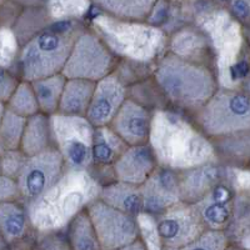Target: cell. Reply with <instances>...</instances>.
Listing matches in <instances>:
<instances>
[{
	"mask_svg": "<svg viewBox=\"0 0 250 250\" xmlns=\"http://www.w3.org/2000/svg\"><path fill=\"white\" fill-rule=\"evenodd\" d=\"M148 144L158 165L174 171L220 164L213 140L200 130L193 119L179 110H154Z\"/></svg>",
	"mask_w": 250,
	"mask_h": 250,
	"instance_id": "6da1fadb",
	"label": "cell"
},
{
	"mask_svg": "<svg viewBox=\"0 0 250 250\" xmlns=\"http://www.w3.org/2000/svg\"><path fill=\"white\" fill-rule=\"evenodd\" d=\"M102 185L89 170L66 169L45 194L25 204L31 228L39 235L62 233L80 213L99 199Z\"/></svg>",
	"mask_w": 250,
	"mask_h": 250,
	"instance_id": "7a4b0ae2",
	"label": "cell"
},
{
	"mask_svg": "<svg viewBox=\"0 0 250 250\" xmlns=\"http://www.w3.org/2000/svg\"><path fill=\"white\" fill-rule=\"evenodd\" d=\"M153 79L175 110L191 115L220 88L216 71L211 66L184 59L170 51L154 64Z\"/></svg>",
	"mask_w": 250,
	"mask_h": 250,
	"instance_id": "3957f363",
	"label": "cell"
},
{
	"mask_svg": "<svg viewBox=\"0 0 250 250\" xmlns=\"http://www.w3.org/2000/svg\"><path fill=\"white\" fill-rule=\"evenodd\" d=\"M91 30L117 58L138 65L155 64L167 51V31L146 21H125L99 10L90 21Z\"/></svg>",
	"mask_w": 250,
	"mask_h": 250,
	"instance_id": "277c9868",
	"label": "cell"
},
{
	"mask_svg": "<svg viewBox=\"0 0 250 250\" xmlns=\"http://www.w3.org/2000/svg\"><path fill=\"white\" fill-rule=\"evenodd\" d=\"M85 30L79 19L54 21L20 48L18 77L37 82L62 74L77 38Z\"/></svg>",
	"mask_w": 250,
	"mask_h": 250,
	"instance_id": "5b68a950",
	"label": "cell"
},
{
	"mask_svg": "<svg viewBox=\"0 0 250 250\" xmlns=\"http://www.w3.org/2000/svg\"><path fill=\"white\" fill-rule=\"evenodd\" d=\"M193 120L209 139L250 131V94L243 89L219 88Z\"/></svg>",
	"mask_w": 250,
	"mask_h": 250,
	"instance_id": "8992f818",
	"label": "cell"
},
{
	"mask_svg": "<svg viewBox=\"0 0 250 250\" xmlns=\"http://www.w3.org/2000/svg\"><path fill=\"white\" fill-rule=\"evenodd\" d=\"M54 148L62 155L66 169L90 170L93 167V140L95 128L85 117L54 114L50 117Z\"/></svg>",
	"mask_w": 250,
	"mask_h": 250,
	"instance_id": "52a82bcc",
	"label": "cell"
},
{
	"mask_svg": "<svg viewBox=\"0 0 250 250\" xmlns=\"http://www.w3.org/2000/svg\"><path fill=\"white\" fill-rule=\"evenodd\" d=\"M118 58L91 29H85L75 40L62 74L66 79L98 83L113 74Z\"/></svg>",
	"mask_w": 250,
	"mask_h": 250,
	"instance_id": "ba28073f",
	"label": "cell"
},
{
	"mask_svg": "<svg viewBox=\"0 0 250 250\" xmlns=\"http://www.w3.org/2000/svg\"><path fill=\"white\" fill-rule=\"evenodd\" d=\"M102 250H118L142 238L137 216L129 215L95 200L86 209Z\"/></svg>",
	"mask_w": 250,
	"mask_h": 250,
	"instance_id": "9c48e42d",
	"label": "cell"
},
{
	"mask_svg": "<svg viewBox=\"0 0 250 250\" xmlns=\"http://www.w3.org/2000/svg\"><path fill=\"white\" fill-rule=\"evenodd\" d=\"M162 249H178L195 242L208 230L195 205L179 203L154 218Z\"/></svg>",
	"mask_w": 250,
	"mask_h": 250,
	"instance_id": "30bf717a",
	"label": "cell"
},
{
	"mask_svg": "<svg viewBox=\"0 0 250 250\" xmlns=\"http://www.w3.org/2000/svg\"><path fill=\"white\" fill-rule=\"evenodd\" d=\"M62 155L55 148L29 156L17 178L24 205L45 194L65 173Z\"/></svg>",
	"mask_w": 250,
	"mask_h": 250,
	"instance_id": "8fae6325",
	"label": "cell"
},
{
	"mask_svg": "<svg viewBox=\"0 0 250 250\" xmlns=\"http://www.w3.org/2000/svg\"><path fill=\"white\" fill-rule=\"evenodd\" d=\"M128 99V85L115 73L95 83L90 106L85 118L94 128L109 126Z\"/></svg>",
	"mask_w": 250,
	"mask_h": 250,
	"instance_id": "7c38bea8",
	"label": "cell"
},
{
	"mask_svg": "<svg viewBox=\"0 0 250 250\" xmlns=\"http://www.w3.org/2000/svg\"><path fill=\"white\" fill-rule=\"evenodd\" d=\"M140 189L143 195V213L154 218L182 203L179 171L158 167Z\"/></svg>",
	"mask_w": 250,
	"mask_h": 250,
	"instance_id": "4fadbf2b",
	"label": "cell"
},
{
	"mask_svg": "<svg viewBox=\"0 0 250 250\" xmlns=\"http://www.w3.org/2000/svg\"><path fill=\"white\" fill-rule=\"evenodd\" d=\"M153 113L140 103L128 98L109 126L128 146L145 145L150 138Z\"/></svg>",
	"mask_w": 250,
	"mask_h": 250,
	"instance_id": "5bb4252c",
	"label": "cell"
},
{
	"mask_svg": "<svg viewBox=\"0 0 250 250\" xmlns=\"http://www.w3.org/2000/svg\"><path fill=\"white\" fill-rule=\"evenodd\" d=\"M235 196L231 187L224 179L203 200L195 204L208 230L225 231L233 218Z\"/></svg>",
	"mask_w": 250,
	"mask_h": 250,
	"instance_id": "9a60e30c",
	"label": "cell"
},
{
	"mask_svg": "<svg viewBox=\"0 0 250 250\" xmlns=\"http://www.w3.org/2000/svg\"><path fill=\"white\" fill-rule=\"evenodd\" d=\"M158 167L153 149L149 144H145L128 146L113 165V170L118 182L142 187Z\"/></svg>",
	"mask_w": 250,
	"mask_h": 250,
	"instance_id": "2e32d148",
	"label": "cell"
},
{
	"mask_svg": "<svg viewBox=\"0 0 250 250\" xmlns=\"http://www.w3.org/2000/svg\"><path fill=\"white\" fill-rule=\"evenodd\" d=\"M224 179L222 164H208L189 170L179 171L180 200L195 205Z\"/></svg>",
	"mask_w": 250,
	"mask_h": 250,
	"instance_id": "e0dca14e",
	"label": "cell"
},
{
	"mask_svg": "<svg viewBox=\"0 0 250 250\" xmlns=\"http://www.w3.org/2000/svg\"><path fill=\"white\" fill-rule=\"evenodd\" d=\"M33 230L28 210L21 202L0 204V233L8 245L23 242Z\"/></svg>",
	"mask_w": 250,
	"mask_h": 250,
	"instance_id": "ac0fdd59",
	"label": "cell"
},
{
	"mask_svg": "<svg viewBox=\"0 0 250 250\" xmlns=\"http://www.w3.org/2000/svg\"><path fill=\"white\" fill-rule=\"evenodd\" d=\"M99 200L109 207L129 215L138 216L143 213L142 189L137 185L113 182L102 187Z\"/></svg>",
	"mask_w": 250,
	"mask_h": 250,
	"instance_id": "d6986e66",
	"label": "cell"
},
{
	"mask_svg": "<svg viewBox=\"0 0 250 250\" xmlns=\"http://www.w3.org/2000/svg\"><path fill=\"white\" fill-rule=\"evenodd\" d=\"M54 148L50 117L39 113L26 119L20 150L26 156H34Z\"/></svg>",
	"mask_w": 250,
	"mask_h": 250,
	"instance_id": "ffe728a7",
	"label": "cell"
},
{
	"mask_svg": "<svg viewBox=\"0 0 250 250\" xmlns=\"http://www.w3.org/2000/svg\"><path fill=\"white\" fill-rule=\"evenodd\" d=\"M94 90L95 83L82 79H66L58 114L69 117H85Z\"/></svg>",
	"mask_w": 250,
	"mask_h": 250,
	"instance_id": "44dd1931",
	"label": "cell"
},
{
	"mask_svg": "<svg viewBox=\"0 0 250 250\" xmlns=\"http://www.w3.org/2000/svg\"><path fill=\"white\" fill-rule=\"evenodd\" d=\"M54 23L48 12L45 4H33L29 8H23L18 15L12 30L17 38L20 48L30 39L45 30L48 26Z\"/></svg>",
	"mask_w": 250,
	"mask_h": 250,
	"instance_id": "7402d4cb",
	"label": "cell"
},
{
	"mask_svg": "<svg viewBox=\"0 0 250 250\" xmlns=\"http://www.w3.org/2000/svg\"><path fill=\"white\" fill-rule=\"evenodd\" d=\"M128 149L110 126L95 128L93 140V165L113 167L124 151Z\"/></svg>",
	"mask_w": 250,
	"mask_h": 250,
	"instance_id": "603a6c76",
	"label": "cell"
},
{
	"mask_svg": "<svg viewBox=\"0 0 250 250\" xmlns=\"http://www.w3.org/2000/svg\"><path fill=\"white\" fill-rule=\"evenodd\" d=\"M169 46L173 54L207 65L204 62L205 51H208L207 39L200 29H180L176 31L174 38L169 40Z\"/></svg>",
	"mask_w": 250,
	"mask_h": 250,
	"instance_id": "cb8c5ba5",
	"label": "cell"
},
{
	"mask_svg": "<svg viewBox=\"0 0 250 250\" xmlns=\"http://www.w3.org/2000/svg\"><path fill=\"white\" fill-rule=\"evenodd\" d=\"M94 6L109 17L125 21H146L153 12L155 1L151 0H113L95 1Z\"/></svg>",
	"mask_w": 250,
	"mask_h": 250,
	"instance_id": "d4e9b609",
	"label": "cell"
},
{
	"mask_svg": "<svg viewBox=\"0 0 250 250\" xmlns=\"http://www.w3.org/2000/svg\"><path fill=\"white\" fill-rule=\"evenodd\" d=\"M219 163L245 167L250 163V131L213 140Z\"/></svg>",
	"mask_w": 250,
	"mask_h": 250,
	"instance_id": "484cf974",
	"label": "cell"
},
{
	"mask_svg": "<svg viewBox=\"0 0 250 250\" xmlns=\"http://www.w3.org/2000/svg\"><path fill=\"white\" fill-rule=\"evenodd\" d=\"M65 83L66 78L62 74L53 75L31 83L39 104L40 113L45 114L48 117L58 114Z\"/></svg>",
	"mask_w": 250,
	"mask_h": 250,
	"instance_id": "4316f807",
	"label": "cell"
},
{
	"mask_svg": "<svg viewBox=\"0 0 250 250\" xmlns=\"http://www.w3.org/2000/svg\"><path fill=\"white\" fill-rule=\"evenodd\" d=\"M65 236L71 250H102L88 211L84 210L68 225Z\"/></svg>",
	"mask_w": 250,
	"mask_h": 250,
	"instance_id": "83f0119b",
	"label": "cell"
},
{
	"mask_svg": "<svg viewBox=\"0 0 250 250\" xmlns=\"http://www.w3.org/2000/svg\"><path fill=\"white\" fill-rule=\"evenodd\" d=\"M26 119L6 109L0 123V155L5 151L19 150Z\"/></svg>",
	"mask_w": 250,
	"mask_h": 250,
	"instance_id": "f1b7e54d",
	"label": "cell"
},
{
	"mask_svg": "<svg viewBox=\"0 0 250 250\" xmlns=\"http://www.w3.org/2000/svg\"><path fill=\"white\" fill-rule=\"evenodd\" d=\"M5 105L8 110L25 119H29L40 113L39 104H38L31 83L24 82V80H20L19 85Z\"/></svg>",
	"mask_w": 250,
	"mask_h": 250,
	"instance_id": "f546056e",
	"label": "cell"
},
{
	"mask_svg": "<svg viewBox=\"0 0 250 250\" xmlns=\"http://www.w3.org/2000/svg\"><path fill=\"white\" fill-rule=\"evenodd\" d=\"M19 53L20 45L12 29L0 26V68L12 70Z\"/></svg>",
	"mask_w": 250,
	"mask_h": 250,
	"instance_id": "4dcf8cb0",
	"label": "cell"
},
{
	"mask_svg": "<svg viewBox=\"0 0 250 250\" xmlns=\"http://www.w3.org/2000/svg\"><path fill=\"white\" fill-rule=\"evenodd\" d=\"M231 244L230 239L225 231L207 230L195 242L178 249H162V250H225Z\"/></svg>",
	"mask_w": 250,
	"mask_h": 250,
	"instance_id": "1f68e13d",
	"label": "cell"
},
{
	"mask_svg": "<svg viewBox=\"0 0 250 250\" xmlns=\"http://www.w3.org/2000/svg\"><path fill=\"white\" fill-rule=\"evenodd\" d=\"M28 156L20 150L5 151L0 155V164H1V174L17 179L20 170L25 164Z\"/></svg>",
	"mask_w": 250,
	"mask_h": 250,
	"instance_id": "d6a6232c",
	"label": "cell"
},
{
	"mask_svg": "<svg viewBox=\"0 0 250 250\" xmlns=\"http://www.w3.org/2000/svg\"><path fill=\"white\" fill-rule=\"evenodd\" d=\"M20 78L13 70L0 68V103L6 104L18 88Z\"/></svg>",
	"mask_w": 250,
	"mask_h": 250,
	"instance_id": "836d02e7",
	"label": "cell"
},
{
	"mask_svg": "<svg viewBox=\"0 0 250 250\" xmlns=\"http://www.w3.org/2000/svg\"><path fill=\"white\" fill-rule=\"evenodd\" d=\"M13 202H21L17 179L0 174V204Z\"/></svg>",
	"mask_w": 250,
	"mask_h": 250,
	"instance_id": "e575fe53",
	"label": "cell"
},
{
	"mask_svg": "<svg viewBox=\"0 0 250 250\" xmlns=\"http://www.w3.org/2000/svg\"><path fill=\"white\" fill-rule=\"evenodd\" d=\"M229 13L236 21L250 25V3L249 1H230L228 3Z\"/></svg>",
	"mask_w": 250,
	"mask_h": 250,
	"instance_id": "d590c367",
	"label": "cell"
},
{
	"mask_svg": "<svg viewBox=\"0 0 250 250\" xmlns=\"http://www.w3.org/2000/svg\"><path fill=\"white\" fill-rule=\"evenodd\" d=\"M118 250H149L148 249V245L145 243V240L143 239V236L140 239H138L137 242H134L133 244L130 245H126V247L122 248V249H118Z\"/></svg>",
	"mask_w": 250,
	"mask_h": 250,
	"instance_id": "8d00e7d4",
	"label": "cell"
},
{
	"mask_svg": "<svg viewBox=\"0 0 250 250\" xmlns=\"http://www.w3.org/2000/svg\"><path fill=\"white\" fill-rule=\"evenodd\" d=\"M8 248H9L8 243H6L4 236L1 235V233H0V250H8Z\"/></svg>",
	"mask_w": 250,
	"mask_h": 250,
	"instance_id": "74e56055",
	"label": "cell"
},
{
	"mask_svg": "<svg viewBox=\"0 0 250 250\" xmlns=\"http://www.w3.org/2000/svg\"><path fill=\"white\" fill-rule=\"evenodd\" d=\"M5 111H6V105L3 104V103H0V123L3 120L4 115H5Z\"/></svg>",
	"mask_w": 250,
	"mask_h": 250,
	"instance_id": "f35d334b",
	"label": "cell"
},
{
	"mask_svg": "<svg viewBox=\"0 0 250 250\" xmlns=\"http://www.w3.org/2000/svg\"><path fill=\"white\" fill-rule=\"evenodd\" d=\"M225 250H247V249H245V248H243V247H239V245L230 244Z\"/></svg>",
	"mask_w": 250,
	"mask_h": 250,
	"instance_id": "ab89813d",
	"label": "cell"
},
{
	"mask_svg": "<svg viewBox=\"0 0 250 250\" xmlns=\"http://www.w3.org/2000/svg\"><path fill=\"white\" fill-rule=\"evenodd\" d=\"M247 37H248V40H249V43H250V30L249 29H247Z\"/></svg>",
	"mask_w": 250,
	"mask_h": 250,
	"instance_id": "60d3db41",
	"label": "cell"
},
{
	"mask_svg": "<svg viewBox=\"0 0 250 250\" xmlns=\"http://www.w3.org/2000/svg\"><path fill=\"white\" fill-rule=\"evenodd\" d=\"M0 174H1V164H0Z\"/></svg>",
	"mask_w": 250,
	"mask_h": 250,
	"instance_id": "b9f144b4",
	"label": "cell"
},
{
	"mask_svg": "<svg viewBox=\"0 0 250 250\" xmlns=\"http://www.w3.org/2000/svg\"><path fill=\"white\" fill-rule=\"evenodd\" d=\"M248 169H249V170H250V163H249V165H248Z\"/></svg>",
	"mask_w": 250,
	"mask_h": 250,
	"instance_id": "7bdbcfd3",
	"label": "cell"
}]
</instances>
